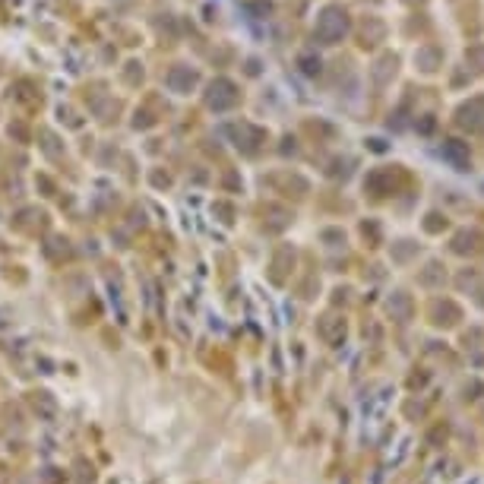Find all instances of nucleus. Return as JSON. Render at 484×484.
Here are the masks:
<instances>
[{
    "mask_svg": "<svg viewBox=\"0 0 484 484\" xmlns=\"http://www.w3.org/2000/svg\"><path fill=\"white\" fill-rule=\"evenodd\" d=\"M478 111H484V99H475V101H468V105H462L459 108V124L468 127V130L484 127V118H478Z\"/></svg>",
    "mask_w": 484,
    "mask_h": 484,
    "instance_id": "obj_1",
    "label": "nucleus"
},
{
    "mask_svg": "<svg viewBox=\"0 0 484 484\" xmlns=\"http://www.w3.org/2000/svg\"><path fill=\"white\" fill-rule=\"evenodd\" d=\"M421 57H424V70H437V67H434V64H437V57H440V51H437V47H424V51H421Z\"/></svg>",
    "mask_w": 484,
    "mask_h": 484,
    "instance_id": "obj_2",
    "label": "nucleus"
}]
</instances>
